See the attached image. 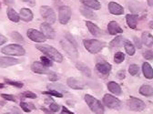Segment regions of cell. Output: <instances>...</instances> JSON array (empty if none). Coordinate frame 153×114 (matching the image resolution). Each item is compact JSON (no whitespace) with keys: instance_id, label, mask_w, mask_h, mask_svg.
<instances>
[{"instance_id":"obj_30","label":"cell","mask_w":153,"mask_h":114,"mask_svg":"<svg viewBox=\"0 0 153 114\" xmlns=\"http://www.w3.org/2000/svg\"><path fill=\"white\" fill-rule=\"evenodd\" d=\"M124 47H125L126 52L129 56H133L134 54H135V47H134V45L130 41H126L124 43Z\"/></svg>"},{"instance_id":"obj_23","label":"cell","mask_w":153,"mask_h":114,"mask_svg":"<svg viewBox=\"0 0 153 114\" xmlns=\"http://www.w3.org/2000/svg\"><path fill=\"white\" fill-rule=\"evenodd\" d=\"M81 2L88 7L95 10H99L101 7V5L97 0H81Z\"/></svg>"},{"instance_id":"obj_46","label":"cell","mask_w":153,"mask_h":114,"mask_svg":"<svg viewBox=\"0 0 153 114\" xmlns=\"http://www.w3.org/2000/svg\"><path fill=\"white\" fill-rule=\"evenodd\" d=\"M7 41V39L5 37V36H3L2 34H0V46H2L4 43H6Z\"/></svg>"},{"instance_id":"obj_37","label":"cell","mask_w":153,"mask_h":114,"mask_svg":"<svg viewBox=\"0 0 153 114\" xmlns=\"http://www.w3.org/2000/svg\"><path fill=\"white\" fill-rule=\"evenodd\" d=\"M5 81H6V83H7L8 85L14 86V87H16V88H22V87L24 86L22 82L13 81V80H8V79H6V80H5Z\"/></svg>"},{"instance_id":"obj_52","label":"cell","mask_w":153,"mask_h":114,"mask_svg":"<svg viewBox=\"0 0 153 114\" xmlns=\"http://www.w3.org/2000/svg\"><path fill=\"white\" fill-rule=\"evenodd\" d=\"M14 114H21L20 111H19L16 108H14Z\"/></svg>"},{"instance_id":"obj_57","label":"cell","mask_w":153,"mask_h":114,"mask_svg":"<svg viewBox=\"0 0 153 114\" xmlns=\"http://www.w3.org/2000/svg\"><path fill=\"white\" fill-rule=\"evenodd\" d=\"M5 114H10V113H5Z\"/></svg>"},{"instance_id":"obj_1","label":"cell","mask_w":153,"mask_h":114,"mask_svg":"<svg viewBox=\"0 0 153 114\" xmlns=\"http://www.w3.org/2000/svg\"><path fill=\"white\" fill-rule=\"evenodd\" d=\"M36 48L40 50L43 54H45L47 57L56 62H62L63 60V57L62 55L57 51L55 48L51 47V46H48V45H42V44H38V45H36Z\"/></svg>"},{"instance_id":"obj_24","label":"cell","mask_w":153,"mask_h":114,"mask_svg":"<svg viewBox=\"0 0 153 114\" xmlns=\"http://www.w3.org/2000/svg\"><path fill=\"white\" fill-rule=\"evenodd\" d=\"M7 17L9 18V19L15 23H17L19 21V19H20V16H19L18 13L14 8H12L10 7L7 8Z\"/></svg>"},{"instance_id":"obj_7","label":"cell","mask_w":153,"mask_h":114,"mask_svg":"<svg viewBox=\"0 0 153 114\" xmlns=\"http://www.w3.org/2000/svg\"><path fill=\"white\" fill-rule=\"evenodd\" d=\"M71 17V9L68 6H62L59 7V22L62 25L68 24Z\"/></svg>"},{"instance_id":"obj_26","label":"cell","mask_w":153,"mask_h":114,"mask_svg":"<svg viewBox=\"0 0 153 114\" xmlns=\"http://www.w3.org/2000/svg\"><path fill=\"white\" fill-rule=\"evenodd\" d=\"M108 89L110 92H112L113 94H117V95H120L122 90H121V88L120 86L116 83V82H114V81H110L108 83Z\"/></svg>"},{"instance_id":"obj_41","label":"cell","mask_w":153,"mask_h":114,"mask_svg":"<svg viewBox=\"0 0 153 114\" xmlns=\"http://www.w3.org/2000/svg\"><path fill=\"white\" fill-rule=\"evenodd\" d=\"M23 96L26 97V98H29V99H36V95L34 92H31V91H25L23 93Z\"/></svg>"},{"instance_id":"obj_12","label":"cell","mask_w":153,"mask_h":114,"mask_svg":"<svg viewBox=\"0 0 153 114\" xmlns=\"http://www.w3.org/2000/svg\"><path fill=\"white\" fill-rule=\"evenodd\" d=\"M40 28H41V31L46 37L50 39H55V31H54L53 28L48 23H47V22L42 23L40 26Z\"/></svg>"},{"instance_id":"obj_15","label":"cell","mask_w":153,"mask_h":114,"mask_svg":"<svg viewBox=\"0 0 153 114\" xmlns=\"http://www.w3.org/2000/svg\"><path fill=\"white\" fill-rule=\"evenodd\" d=\"M108 10L113 15H122L124 14V8L122 6L116 2H110L108 4Z\"/></svg>"},{"instance_id":"obj_18","label":"cell","mask_w":153,"mask_h":114,"mask_svg":"<svg viewBox=\"0 0 153 114\" xmlns=\"http://www.w3.org/2000/svg\"><path fill=\"white\" fill-rule=\"evenodd\" d=\"M86 25H87V27H88L89 32H90L93 36H95V37H100V36L102 35L101 29H100L97 25H95L94 23H92V22H90V21H87V22H86Z\"/></svg>"},{"instance_id":"obj_36","label":"cell","mask_w":153,"mask_h":114,"mask_svg":"<svg viewBox=\"0 0 153 114\" xmlns=\"http://www.w3.org/2000/svg\"><path fill=\"white\" fill-rule=\"evenodd\" d=\"M128 72H129L130 75H132V76L137 75V74L139 73V67H138V65H136V64H132V65H130L129 68H128Z\"/></svg>"},{"instance_id":"obj_13","label":"cell","mask_w":153,"mask_h":114,"mask_svg":"<svg viewBox=\"0 0 153 114\" xmlns=\"http://www.w3.org/2000/svg\"><path fill=\"white\" fill-rule=\"evenodd\" d=\"M68 85L69 88L73 89H83L85 88V83L82 82L80 80L76 79V78H68Z\"/></svg>"},{"instance_id":"obj_53","label":"cell","mask_w":153,"mask_h":114,"mask_svg":"<svg viewBox=\"0 0 153 114\" xmlns=\"http://www.w3.org/2000/svg\"><path fill=\"white\" fill-rule=\"evenodd\" d=\"M148 2H149V5L153 7V0H148Z\"/></svg>"},{"instance_id":"obj_39","label":"cell","mask_w":153,"mask_h":114,"mask_svg":"<svg viewBox=\"0 0 153 114\" xmlns=\"http://www.w3.org/2000/svg\"><path fill=\"white\" fill-rule=\"evenodd\" d=\"M59 106L57 105L56 103H55V102H52V103H50V105H49V110L53 112V113H55V112H57L59 110Z\"/></svg>"},{"instance_id":"obj_6","label":"cell","mask_w":153,"mask_h":114,"mask_svg":"<svg viewBox=\"0 0 153 114\" xmlns=\"http://www.w3.org/2000/svg\"><path fill=\"white\" fill-rule=\"evenodd\" d=\"M40 13L41 16H43L44 19L47 21V23L50 24H54L56 22V15L54 10L48 6H42L40 7Z\"/></svg>"},{"instance_id":"obj_3","label":"cell","mask_w":153,"mask_h":114,"mask_svg":"<svg viewBox=\"0 0 153 114\" xmlns=\"http://www.w3.org/2000/svg\"><path fill=\"white\" fill-rule=\"evenodd\" d=\"M83 44L86 49L91 54L99 53L105 47L104 42L97 40V39H85L83 40Z\"/></svg>"},{"instance_id":"obj_50","label":"cell","mask_w":153,"mask_h":114,"mask_svg":"<svg viewBox=\"0 0 153 114\" xmlns=\"http://www.w3.org/2000/svg\"><path fill=\"white\" fill-rule=\"evenodd\" d=\"M5 3L7 5H12L14 3V0H5Z\"/></svg>"},{"instance_id":"obj_2","label":"cell","mask_w":153,"mask_h":114,"mask_svg":"<svg viewBox=\"0 0 153 114\" xmlns=\"http://www.w3.org/2000/svg\"><path fill=\"white\" fill-rule=\"evenodd\" d=\"M85 101H86L88 106L89 107V109L95 114H104L105 109H104L102 103L99 100L94 98L93 96H90V95L87 94V95H85Z\"/></svg>"},{"instance_id":"obj_20","label":"cell","mask_w":153,"mask_h":114,"mask_svg":"<svg viewBox=\"0 0 153 114\" xmlns=\"http://www.w3.org/2000/svg\"><path fill=\"white\" fill-rule=\"evenodd\" d=\"M96 69H97L98 71L100 72L101 74L107 75L111 70V65L108 62H101V63H98L96 65Z\"/></svg>"},{"instance_id":"obj_31","label":"cell","mask_w":153,"mask_h":114,"mask_svg":"<svg viewBox=\"0 0 153 114\" xmlns=\"http://www.w3.org/2000/svg\"><path fill=\"white\" fill-rule=\"evenodd\" d=\"M121 45H122V37L121 36H118L110 42V46L113 48H119Z\"/></svg>"},{"instance_id":"obj_29","label":"cell","mask_w":153,"mask_h":114,"mask_svg":"<svg viewBox=\"0 0 153 114\" xmlns=\"http://www.w3.org/2000/svg\"><path fill=\"white\" fill-rule=\"evenodd\" d=\"M79 10H80L81 14H82L84 16H86L87 18H90V19H94V18H96L95 14H94L90 9H88V8H87V7H81L79 8Z\"/></svg>"},{"instance_id":"obj_17","label":"cell","mask_w":153,"mask_h":114,"mask_svg":"<svg viewBox=\"0 0 153 114\" xmlns=\"http://www.w3.org/2000/svg\"><path fill=\"white\" fill-rule=\"evenodd\" d=\"M19 16H20V18L25 21V22H29L33 19V13L30 9L28 8H22L20 10V13H19Z\"/></svg>"},{"instance_id":"obj_56","label":"cell","mask_w":153,"mask_h":114,"mask_svg":"<svg viewBox=\"0 0 153 114\" xmlns=\"http://www.w3.org/2000/svg\"><path fill=\"white\" fill-rule=\"evenodd\" d=\"M22 1H23V2H27L28 0H22Z\"/></svg>"},{"instance_id":"obj_35","label":"cell","mask_w":153,"mask_h":114,"mask_svg":"<svg viewBox=\"0 0 153 114\" xmlns=\"http://www.w3.org/2000/svg\"><path fill=\"white\" fill-rule=\"evenodd\" d=\"M43 94H45V95H51V96H55V97H57V98H62L63 97V94H61L59 91L53 90V89H50V91H44Z\"/></svg>"},{"instance_id":"obj_58","label":"cell","mask_w":153,"mask_h":114,"mask_svg":"<svg viewBox=\"0 0 153 114\" xmlns=\"http://www.w3.org/2000/svg\"><path fill=\"white\" fill-rule=\"evenodd\" d=\"M0 6H1V3H0Z\"/></svg>"},{"instance_id":"obj_55","label":"cell","mask_w":153,"mask_h":114,"mask_svg":"<svg viewBox=\"0 0 153 114\" xmlns=\"http://www.w3.org/2000/svg\"><path fill=\"white\" fill-rule=\"evenodd\" d=\"M2 88H4V84H1V83H0V89H2Z\"/></svg>"},{"instance_id":"obj_32","label":"cell","mask_w":153,"mask_h":114,"mask_svg":"<svg viewBox=\"0 0 153 114\" xmlns=\"http://www.w3.org/2000/svg\"><path fill=\"white\" fill-rule=\"evenodd\" d=\"M124 60H125V55L122 52H117L114 56V61L118 64L121 63Z\"/></svg>"},{"instance_id":"obj_48","label":"cell","mask_w":153,"mask_h":114,"mask_svg":"<svg viewBox=\"0 0 153 114\" xmlns=\"http://www.w3.org/2000/svg\"><path fill=\"white\" fill-rule=\"evenodd\" d=\"M118 77L120 78V79H124L125 78V72H124V70H121V71H120L118 73Z\"/></svg>"},{"instance_id":"obj_44","label":"cell","mask_w":153,"mask_h":114,"mask_svg":"<svg viewBox=\"0 0 153 114\" xmlns=\"http://www.w3.org/2000/svg\"><path fill=\"white\" fill-rule=\"evenodd\" d=\"M1 97L4 98L7 101H16V99L12 95H8V94H1Z\"/></svg>"},{"instance_id":"obj_28","label":"cell","mask_w":153,"mask_h":114,"mask_svg":"<svg viewBox=\"0 0 153 114\" xmlns=\"http://www.w3.org/2000/svg\"><path fill=\"white\" fill-rule=\"evenodd\" d=\"M128 8L133 13H139L140 11L142 10V5L138 2H130L128 3Z\"/></svg>"},{"instance_id":"obj_47","label":"cell","mask_w":153,"mask_h":114,"mask_svg":"<svg viewBox=\"0 0 153 114\" xmlns=\"http://www.w3.org/2000/svg\"><path fill=\"white\" fill-rule=\"evenodd\" d=\"M62 112L63 113H66V114H75V113L71 112L70 110H68L66 107H62Z\"/></svg>"},{"instance_id":"obj_22","label":"cell","mask_w":153,"mask_h":114,"mask_svg":"<svg viewBox=\"0 0 153 114\" xmlns=\"http://www.w3.org/2000/svg\"><path fill=\"white\" fill-rule=\"evenodd\" d=\"M142 71H143L145 78L149 80L153 79V69L148 62H144L142 64Z\"/></svg>"},{"instance_id":"obj_34","label":"cell","mask_w":153,"mask_h":114,"mask_svg":"<svg viewBox=\"0 0 153 114\" xmlns=\"http://www.w3.org/2000/svg\"><path fill=\"white\" fill-rule=\"evenodd\" d=\"M11 37H12V39L16 41V42H23L24 41V39H23V37L19 34L18 32H12L11 33Z\"/></svg>"},{"instance_id":"obj_38","label":"cell","mask_w":153,"mask_h":114,"mask_svg":"<svg viewBox=\"0 0 153 114\" xmlns=\"http://www.w3.org/2000/svg\"><path fill=\"white\" fill-rule=\"evenodd\" d=\"M49 89H53V90H56V89H60L61 91H65L66 89L63 85L60 84H53V85H48ZM57 91V90H56Z\"/></svg>"},{"instance_id":"obj_21","label":"cell","mask_w":153,"mask_h":114,"mask_svg":"<svg viewBox=\"0 0 153 114\" xmlns=\"http://www.w3.org/2000/svg\"><path fill=\"white\" fill-rule=\"evenodd\" d=\"M141 40H142V42L144 43L145 46L151 47L153 45V36L149 32L145 31L141 35Z\"/></svg>"},{"instance_id":"obj_49","label":"cell","mask_w":153,"mask_h":114,"mask_svg":"<svg viewBox=\"0 0 153 114\" xmlns=\"http://www.w3.org/2000/svg\"><path fill=\"white\" fill-rule=\"evenodd\" d=\"M41 110H42L43 111H45L46 113H48V114H52V113H53L50 110H46V109H45V108H43V107L41 108Z\"/></svg>"},{"instance_id":"obj_25","label":"cell","mask_w":153,"mask_h":114,"mask_svg":"<svg viewBox=\"0 0 153 114\" xmlns=\"http://www.w3.org/2000/svg\"><path fill=\"white\" fill-rule=\"evenodd\" d=\"M76 69H78L80 72H82L85 76H87V77H91V75H92V73H91V69L86 65V64H84V63H82V62H78L76 64Z\"/></svg>"},{"instance_id":"obj_45","label":"cell","mask_w":153,"mask_h":114,"mask_svg":"<svg viewBox=\"0 0 153 114\" xmlns=\"http://www.w3.org/2000/svg\"><path fill=\"white\" fill-rule=\"evenodd\" d=\"M134 42H135V45L137 46V48H141V47H142V44H141V42H140V40L138 39V37H134Z\"/></svg>"},{"instance_id":"obj_33","label":"cell","mask_w":153,"mask_h":114,"mask_svg":"<svg viewBox=\"0 0 153 114\" xmlns=\"http://www.w3.org/2000/svg\"><path fill=\"white\" fill-rule=\"evenodd\" d=\"M40 61L47 68L52 67V65H53L52 61L49 60V58H48V57H40Z\"/></svg>"},{"instance_id":"obj_14","label":"cell","mask_w":153,"mask_h":114,"mask_svg":"<svg viewBox=\"0 0 153 114\" xmlns=\"http://www.w3.org/2000/svg\"><path fill=\"white\" fill-rule=\"evenodd\" d=\"M19 63V60L14 58H7V57H0V68H7Z\"/></svg>"},{"instance_id":"obj_8","label":"cell","mask_w":153,"mask_h":114,"mask_svg":"<svg viewBox=\"0 0 153 114\" xmlns=\"http://www.w3.org/2000/svg\"><path fill=\"white\" fill-rule=\"evenodd\" d=\"M27 37L29 39H31L32 41L37 42V43H42L47 40V37L44 36V34L36 29L30 28L27 30Z\"/></svg>"},{"instance_id":"obj_11","label":"cell","mask_w":153,"mask_h":114,"mask_svg":"<svg viewBox=\"0 0 153 114\" xmlns=\"http://www.w3.org/2000/svg\"><path fill=\"white\" fill-rule=\"evenodd\" d=\"M31 69L33 70V72L37 73V74H49L50 73L48 68L45 67L41 62H38V61H35L31 65Z\"/></svg>"},{"instance_id":"obj_19","label":"cell","mask_w":153,"mask_h":114,"mask_svg":"<svg viewBox=\"0 0 153 114\" xmlns=\"http://www.w3.org/2000/svg\"><path fill=\"white\" fill-rule=\"evenodd\" d=\"M126 20H127L128 26L131 29H135L137 28V23H138V16L137 15H127Z\"/></svg>"},{"instance_id":"obj_16","label":"cell","mask_w":153,"mask_h":114,"mask_svg":"<svg viewBox=\"0 0 153 114\" xmlns=\"http://www.w3.org/2000/svg\"><path fill=\"white\" fill-rule=\"evenodd\" d=\"M108 30L110 35H117L123 32L120 26L116 21H110L108 25Z\"/></svg>"},{"instance_id":"obj_54","label":"cell","mask_w":153,"mask_h":114,"mask_svg":"<svg viewBox=\"0 0 153 114\" xmlns=\"http://www.w3.org/2000/svg\"><path fill=\"white\" fill-rule=\"evenodd\" d=\"M149 27H150V28L153 29V21H150L149 22Z\"/></svg>"},{"instance_id":"obj_42","label":"cell","mask_w":153,"mask_h":114,"mask_svg":"<svg viewBox=\"0 0 153 114\" xmlns=\"http://www.w3.org/2000/svg\"><path fill=\"white\" fill-rule=\"evenodd\" d=\"M20 107H21V109H22L24 111H26V112H30V110H31V109L29 108V104H27V103H26V102H24V101L20 102Z\"/></svg>"},{"instance_id":"obj_51","label":"cell","mask_w":153,"mask_h":114,"mask_svg":"<svg viewBox=\"0 0 153 114\" xmlns=\"http://www.w3.org/2000/svg\"><path fill=\"white\" fill-rule=\"evenodd\" d=\"M52 101H53V100L51 98H48V99L45 100V102L46 103H52Z\"/></svg>"},{"instance_id":"obj_40","label":"cell","mask_w":153,"mask_h":114,"mask_svg":"<svg viewBox=\"0 0 153 114\" xmlns=\"http://www.w3.org/2000/svg\"><path fill=\"white\" fill-rule=\"evenodd\" d=\"M143 57L146 60H151L153 59V54H152L151 50H145L144 53H143Z\"/></svg>"},{"instance_id":"obj_5","label":"cell","mask_w":153,"mask_h":114,"mask_svg":"<svg viewBox=\"0 0 153 114\" xmlns=\"http://www.w3.org/2000/svg\"><path fill=\"white\" fill-rule=\"evenodd\" d=\"M60 45L62 48L66 51L68 55H69L72 59H78L79 58V51L76 49V47L74 46L68 39L66 37L60 40Z\"/></svg>"},{"instance_id":"obj_9","label":"cell","mask_w":153,"mask_h":114,"mask_svg":"<svg viewBox=\"0 0 153 114\" xmlns=\"http://www.w3.org/2000/svg\"><path fill=\"white\" fill-rule=\"evenodd\" d=\"M104 104L109 109H119L121 105V102L119 99L112 96L110 94H106L103 97Z\"/></svg>"},{"instance_id":"obj_10","label":"cell","mask_w":153,"mask_h":114,"mask_svg":"<svg viewBox=\"0 0 153 114\" xmlns=\"http://www.w3.org/2000/svg\"><path fill=\"white\" fill-rule=\"evenodd\" d=\"M128 106L131 110L134 111H141L146 108L145 103L141 100L134 97L129 98V100L128 101Z\"/></svg>"},{"instance_id":"obj_4","label":"cell","mask_w":153,"mask_h":114,"mask_svg":"<svg viewBox=\"0 0 153 114\" xmlns=\"http://www.w3.org/2000/svg\"><path fill=\"white\" fill-rule=\"evenodd\" d=\"M1 52L5 55H8V56H24L26 54V50L25 48L17 44H11V45H7L6 47H4L1 49Z\"/></svg>"},{"instance_id":"obj_43","label":"cell","mask_w":153,"mask_h":114,"mask_svg":"<svg viewBox=\"0 0 153 114\" xmlns=\"http://www.w3.org/2000/svg\"><path fill=\"white\" fill-rule=\"evenodd\" d=\"M48 78L51 81H56L57 80H59V77H57V75L55 73V72H52L50 71V73L48 74Z\"/></svg>"},{"instance_id":"obj_27","label":"cell","mask_w":153,"mask_h":114,"mask_svg":"<svg viewBox=\"0 0 153 114\" xmlns=\"http://www.w3.org/2000/svg\"><path fill=\"white\" fill-rule=\"evenodd\" d=\"M140 93L143 96H152L153 95V88L149 85H143L140 89Z\"/></svg>"}]
</instances>
